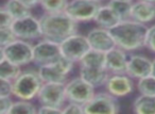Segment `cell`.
Returning <instances> with one entry per match:
<instances>
[{
    "mask_svg": "<svg viewBox=\"0 0 155 114\" xmlns=\"http://www.w3.org/2000/svg\"><path fill=\"white\" fill-rule=\"evenodd\" d=\"M67 101L78 102L84 105L96 94L95 86L85 81L83 78L75 77L65 83Z\"/></svg>",
    "mask_w": 155,
    "mask_h": 114,
    "instance_id": "10",
    "label": "cell"
},
{
    "mask_svg": "<svg viewBox=\"0 0 155 114\" xmlns=\"http://www.w3.org/2000/svg\"><path fill=\"white\" fill-rule=\"evenodd\" d=\"M61 56L62 51L58 42L41 37L33 46V63L37 66L54 63Z\"/></svg>",
    "mask_w": 155,
    "mask_h": 114,
    "instance_id": "9",
    "label": "cell"
},
{
    "mask_svg": "<svg viewBox=\"0 0 155 114\" xmlns=\"http://www.w3.org/2000/svg\"><path fill=\"white\" fill-rule=\"evenodd\" d=\"M94 22L98 27L105 29H112L117 24L121 22L120 17L116 14V12L108 5H101L97 14H96Z\"/></svg>",
    "mask_w": 155,
    "mask_h": 114,
    "instance_id": "19",
    "label": "cell"
},
{
    "mask_svg": "<svg viewBox=\"0 0 155 114\" xmlns=\"http://www.w3.org/2000/svg\"><path fill=\"white\" fill-rule=\"evenodd\" d=\"M133 2L132 1H125V0H110L107 5L116 12V14L120 17L121 20H125L131 18Z\"/></svg>",
    "mask_w": 155,
    "mask_h": 114,
    "instance_id": "23",
    "label": "cell"
},
{
    "mask_svg": "<svg viewBox=\"0 0 155 114\" xmlns=\"http://www.w3.org/2000/svg\"><path fill=\"white\" fill-rule=\"evenodd\" d=\"M153 60L142 54H131L129 56L125 74L134 80H138L152 74Z\"/></svg>",
    "mask_w": 155,
    "mask_h": 114,
    "instance_id": "15",
    "label": "cell"
},
{
    "mask_svg": "<svg viewBox=\"0 0 155 114\" xmlns=\"http://www.w3.org/2000/svg\"><path fill=\"white\" fill-rule=\"evenodd\" d=\"M119 111V98L115 97L107 91L96 93L91 100L84 105V113L86 114H116Z\"/></svg>",
    "mask_w": 155,
    "mask_h": 114,
    "instance_id": "6",
    "label": "cell"
},
{
    "mask_svg": "<svg viewBox=\"0 0 155 114\" xmlns=\"http://www.w3.org/2000/svg\"><path fill=\"white\" fill-rule=\"evenodd\" d=\"M14 22V18L9 14V12L1 7L0 9V27H11Z\"/></svg>",
    "mask_w": 155,
    "mask_h": 114,
    "instance_id": "32",
    "label": "cell"
},
{
    "mask_svg": "<svg viewBox=\"0 0 155 114\" xmlns=\"http://www.w3.org/2000/svg\"><path fill=\"white\" fill-rule=\"evenodd\" d=\"M21 66L11 62L8 59L0 58V79L14 80L21 74Z\"/></svg>",
    "mask_w": 155,
    "mask_h": 114,
    "instance_id": "22",
    "label": "cell"
},
{
    "mask_svg": "<svg viewBox=\"0 0 155 114\" xmlns=\"http://www.w3.org/2000/svg\"><path fill=\"white\" fill-rule=\"evenodd\" d=\"M38 112V108L31 102V100L17 99L13 102L9 114H36Z\"/></svg>",
    "mask_w": 155,
    "mask_h": 114,
    "instance_id": "24",
    "label": "cell"
},
{
    "mask_svg": "<svg viewBox=\"0 0 155 114\" xmlns=\"http://www.w3.org/2000/svg\"><path fill=\"white\" fill-rule=\"evenodd\" d=\"M132 107L137 114H155V95L139 94L134 99Z\"/></svg>",
    "mask_w": 155,
    "mask_h": 114,
    "instance_id": "20",
    "label": "cell"
},
{
    "mask_svg": "<svg viewBox=\"0 0 155 114\" xmlns=\"http://www.w3.org/2000/svg\"><path fill=\"white\" fill-rule=\"evenodd\" d=\"M60 46L63 56L74 63L80 62L83 57L91 49L86 35L79 34L78 32L61 42Z\"/></svg>",
    "mask_w": 155,
    "mask_h": 114,
    "instance_id": "8",
    "label": "cell"
},
{
    "mask_svg": "<svg viewBox=\"0 0 155 114\" xmlns=\"http://www.w3.org/2000/svg\"><path fill=\"white\" fill-rule=\"evenodd\" d=\"M15 40H17V36L11 27H0V47H5Z\"/></svg>",
    "mask_w": 155,
    "mask_h": 114,
    "instance_id": "27",
    "label": "cell"
},
{
    "mask_svg": "<svg viewBox=\"0 0 155 114\" xmlns=\"http://www.w3.org/2000/svg\"><path fill=\"white\" fill-rule=\"evenodd\" d=\"M142 1H148V2H152V3H155V0H142Z\"/></svg>",
    "mask_w": 155,
    "mask_h": 114,
    "instance_id": "36",
    "label": "cell"
},
{
    "mask_svg": "<svg viewBox=\"0 0 155 114\" xmlns=\"http://www.w3.org/2000/svg\"><path fill=\"white\" fill-rule=\"evenodd\" d=\"M0 96H13V81L0 79Z\"/></svg>",
    "mask_w": 155,
    "mask_h": 114,
    "instance_id": "30",
    "label": "cell"
},
{
    "mask_svg": "<svg viewBox=\"0 0 155 114\" xmlns=\"http://www.w3.org/2000/svg\"><path fill=\"white\" fill-rule=\"evenodd\" d=\"M144 47L151 52L155 54V24L150 26L147 31L146 42H144Z\"/></svg>",
    "mask_w": 155,
    "mask_h": 114,
    "instance_id": "29",
    "label": "cell"
},
{
    "mask_svg": "<svg viewBox=\"0 0 155 114\" xmlns=\"http://www.w3.org/2000/svg\"><path fill=\"white\" fill-rule=\"evenodd\" d=\"M101 5L98 0H69L65 13L78 24L88 22L94 20Z\"/></svg>",
    "mask_w": 155,
    "mask_h": 114,
    "instance_id": "7",
    "label": "cell"
},
{
    "mask_svg": "<svg viewBox=\"0 0 155 114\" xmlns=\"http://www.w3.org/2000/svg\"><path fill=\"white\" fill-rule=\"evenodd\" d=\"M33 46L29 41L17 39L5 47H0L1 57L19 66L29 65L33 63Z\"/></svg>",
    "mask_w": 155,
    "mask_h": 114,
    "instance_id": "5",
    "label": "cell"
},
{
    "mask_svg": "<svg viewBox=\"0 0 155 114\" xmlns=\"http://www.w3.org/2000/svg\"><path fill=\"white\" fill-rule=\"evenodd\" d=\"M149 27L132 18L121 20L110 29L116 46L125 51H135L144 47L146 35Z\"/></svg>",
    "mask_w": 155,
    "mask_h": 114,
    "instance_id": "1",
    "label": "cell"
},
{
    "mask_svg": "<svg viewBox=\"0 0 155 114\" xmlns=\"http://www.w3.org/2000/svg\"><path fill=\"white\" fill-rule=\"evenodd\" d=\"M11 28L17 39L20 40L30 42L43 37L39 18H36L32 14L19 19H15Z\"/></svg>",
    "mask_w": 155,
    "mask_h": 114,
    "instance_id": "11",
    "label": "cell"
},
{
    "mask_svg": "<svg viewBox=\"0 0 155 114\" xmlns=\"http://www.w3.org/2000/svg\"><path fill=\"white\" fill-rule=\"evenodd\" d=\"M43 80L37 71H25L13 81V96L17 99L33 100L39 93Z\"/></svg>",
    "mask_w": 155,
    "mask_h": 114,
    "instance_id": "3",
    "label": "cell"
},
{
    "mask_svg": "<svg viewBox=\"0 0 155 114\" xmlns=\"http://www.w3.org/2000/svg\"><path fill=\"white\" fill-rule=\"evenodd\" d=\"M125 1H132V2H133V1H135V0H125Z\"/></svg>",
    "mask_w": 155,
    "mask_h": 114,
    "instance_id": "37",
    "label": "cell"
},
{
    "mask_svg": "<svg viewBox=\"0 0 155 114\" xmlns=\"http://www.w3.org/2000/svg\"><path fill=\"white\" fill-rule=\"evenodd\" d=\"M105 90L117 98H123L135 90V82L127 74H110L105 83Z\"/></svg>",
    "mask_w": 155,
    "mask_h": 114,
    "instance_id": "13",
    "label": "cell"
},
{
    "mask_svg": "<svg viewBox=\"0 0 155 114\" xmlns=\"http://www.w3.org/2000/svg\"><path fill=\"white\" fill-rule=\"evenodd\" d=\"M152 75L155 76V58L153 59V65H152Z\"/></svg>",
    "mask_w": 155,
    "mask_h": 114,
    "instance_id": "35",
    "label": "cell"
},
{
    "mask_svg": "<svg viewBox=\"0 0 155 114\" xmlns=\"http://www.w3.org/2000/svg\"><path fill=\"white\" fill-rule=\"evenodd\" d=\"M74 62L62 56L54 63L43 66H38L39 76L43 82H54V83H66L67 77L72 71Z\"/></svg>",
    "mask_w": 155,
    "mask_h": 114,
    "instance_id": "4",
    "label": "cell"
},
{
    "mask_svg": "<svg viewBox=\"0 0 155 114\" xmlns=\"http://www.w3.org/2000/svg\"><path fill=\"white\" fill-rule=\"evenodd\" d=\"M13 102L11 96H0V113L9 114Z\"/></svg>",
    "mask_w": 155,
    "mask_h": 114,
    "instance_id": "31",
    "label": "cell"
},
{
    "mask_svg": "<svg viewBox=\"0 0 155 114\" xmlns=\"http://www.w3.org/2000/svg\"><path fill=\"white\" fill-rule=\"evenodd\" d=\"M36 98L41 105H53L63 109L67 101L65 83L44 82Z\"/></svg>",
    "mask_w": 155,
    "mask_h": 114,
    "instance_id": "12",
    "label": "cell"
},
{
    "mask_svg": "<svg viewBox=\"0 0 155 114\" xmlns=\"http://www.w3.org/2000/svg\"><path fill=\"white\" fill-rule=\"evenodd\" d=\"M2 7L9 12V14L14 18V20L26 17V16L32 14V12H31L32 9L27 7L20 0H7V2Z\"/></svg>",
    "mask_w": 155,
    "mask_h": 114,
    "instance_id": "21",
    "label": "cell"
},
{
    "mask_svg": "<svg viewBox=\"0 0 155 114\" xmlns=\"http://www.w3.org/2000/svg\"><path fill=\"white\" fill-rule=\"evenodd\" d=\"M98 1H100V2H102V1H103V0H98Z\"/></svg>",
    "mask_w": 155,
    "mask_h": 114,
    "instance_id": "38",
    "label": "cell"
},
{
    "mask_svg": "<svg viewBox=\"0 0 155 114\" xmlns=\"http://www.w3.org/2000/svg\"><path fill=\"white\" fill-rule=\"evenodd\" d=\"M129 56L122 48L115 46L105 52V66L110 74H124L127 71Z\"/></svg>",
    "mask_w": 155,
    "mask_h": 114,
    "instance_id": "16",
    "label": "cell"
},
{
    "mask_svg": "<svg viewBox=\"0 0 155 114\" xmlns=\"http://www.w3.org/2000/svg\"><path fill=\"white\" fill-rule=\"evenodd\" d=\"M136 88L139 94L155 95V76L151 74L138 79L136 82Z\"/></svg>",
    "mask_w": 155,
    "mask_h": 114,
    "instance_id": "25",
    "label": "cell"
},
{
    "mask_svg": "<svg viewBox=\"0 0 155 114\" xmlns=\"http://www.w3.org/2000/svg\"><path fill=\"white\" fill-rule=\"evenodd\" d=\"M110 75V73L105 66H80L79 74L81 78H83L96 88L105 86Z\"/></svg>",
    "mask_w": 155,
    "mask_h": 114,
    "instance_id": "17",
    "label": "cell"
},
{
    "mask_svg": "<svg viewBox=\"0 0 155 114\" xmlns=\"http://www.w3.org/2000/svg\"><path fill=\"white\" fill-rule=\"evenodd\" d=\"M22 3L29 7L30 9H33V8H36L37 5H41V0H20Z\"/></svg>",
    "mask_w": 155,
    "mask_h": 114,
    "instance_id": "34",
    "label": "cell"
},
{
    "mask_svg": "<svg viewBox=\"0 0 155 114\" xmlns=\"http://www.w3.org/2000/svg\"><path fill=\"white\" fill-rule=\"evenodd\" d=\"M86 37L91 49L98 50V51L104 52V54L116 46V43H115L110 29L101 28V27L94 28L91 31H88Z\"/></svg>",
    "mask_w": 155,
    "mask_h": 114,
    "instance_id": "14",
    "label": "cell"
},
{
    "mask_svg": "<svg viewBox=\"0 0 155 114\" xmlns=\"http://www.w3.org/2000/svg\"><path fill=\"white\" fill-rule=\"evenodd\" d=\"M44 39L61 43L70 35L77 33L78 22L65 12L46 13L39 17Z\"/></svg>",
    "mask_w": 155,
    "mask_h": 114,
    "instance_id": "2",
    "label": "cell"
},
{
    "mask_svg": "<svg viewBox=\"0 0 155 114\" xmlns=\"http://www.w3.org/2000/svg\"><path fill=\"white\" fill-rule=\"evenodd\" d=\"M50 113H62V108L53 107V105H41L38 107L37 114H50Z\"/></svg>",
    "mask_w": 155,
    "mask_h": 114,
    "instance_id": "33",
    "label": "cell"
},
{
    "mask_svg": "<svg viewBox=\"0 0 155 114\" xmlns=\"http://www.w3.org/2000/svg\"><path fill=\"white\" fill-rule=\"evenodd\" d=\"M69 0H41V8L46 13L65 12Z\"/></svg>",
    "mask_w": 155,
    "mask_h": 114,
    "instance_id": "26",
    "label": "cell"
},
{
    "mask_svg": "<svg viewBox=\"0 0 155 114\" xmlns=\"http://www.w3.org/2000/svg\"><path fill=\"white\" fill-rule=\"evenodd\" d=\"M131 18L142 24H150L155 20V3L135 0L132 5Z\"/></svg>",
    "mask_w": 155,
    "mask_h": 114,
    "instance_id": "18",
    "label": "cell"
},
{
    "mask_svg": "<svg viewBox=\"0 0 155 114\" xmlns=\"http://www.w3.org/2000/svg\"><path fill=\"white\" fill-rule=\"evenodd\" d=\"M63 114H83L84 113V105L78 102L68 101V103H65L62 109Z\"/></svg>",
    "mask_w": 155,
    "mask_h": 114,
    "instance_id": "28",
    "label": "cell"
}]
</instances>
